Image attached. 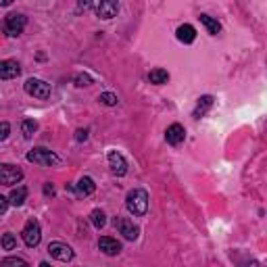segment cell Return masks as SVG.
Returning a JSON list of instances; mask_svg holds the SVG:
<instances>
[{"label": "cell", "instance_id": "6da1fadb", "mask_svg": "<svg viewBox=\"0 0 267 267\" xmlns=\"http://www.w3.org/2000/svg\"><path fill=\"white\" fill-rule=\"evenodd\" d=\"M125 207H128V211L132 215L142 217L148 211V194H146V190H142V188H134V190H130L128 196H125Z\"/></svg>", "mask_w": 267, "mask_h": 267}, {"label": "cell", "instance_id": "7a4b0ae2", "mask_svg": "<svg viewBox=\"0 0 267 267\" xmlns=\"http://www.w3.org/2000/svg\"><path fill=\"white\" fill-rule=\"evenodd\" d=\"M25 25H27V17H25V15L11 13V15H6V19H4V34L11 36V38H17V36L23 34Z\"/></svg>", "mask_w": 267, "mask_h": 267}, {"label": "cell", "instance_id": "3957f363", "mask_svg": "<svg viewBox=\"0 0 267 267\" xmlns=\"http://www.w3.org/2000/svg\"><path fill=\"white\" fill-rule=\"evenodd\" d=\"M27 161L29 163H36V165H42V167H50V165H59L61 159L52 151L48 148H34V151L27 153Z\"/></svg>", "mask_w": 267, "mask_h": 267}, {"label": "cell", "instance_id": "277c9868", "mask_svg": "<svg viewBox=\"0 0 267 267\" xmlns=\"http://www.w3.org/2000/svg\"><path fill=\"white\" fill-rule=\"evenodd\" d=\"M25 92L29 94V96H34V98H40V100H46V98H50V84H46L44 80H38V77H29V80L25 82Z\"/></svg>", "mask_w": 267, "mask_h": 267}, {"label": "cell", "instance_id": "5b68a950", "mask_svg": "<svg viewBox=\"0 0 267 267\" xmlns=\"http://www.w3.org/2000/svg\"><path fill=\"white\" fill-rule=\"evenodd\" d=\"M21 236H23V242L29 246V248H34L40 245V240H42V230H40V223L36 222V219H29V222L25 223V227H23V232H21Z\"/></svg>", "mask_w": 267, "mask_h": 267}, {"label": "cell", "instance_id": "8992f818", "mask_svg": "<svg viewBox=\"0 0 267 267\" xmlns=\"http://www.w3.org/2000/svg\"><path fill=\"white\" fill-rule=\"evenodd\" d=\"M21 179H23V171L17 165H11V163L0 165V184L13 186V184H19Z\"/></svg>", "mask_w": 267, "mask_h": 267}, {"label": "cell", "instance_id": "52a82bcc", "mask_svg": "<svg viewBox=\"0 0 267 267\" xmlns=\"http://www.w3.org/2000/svg\"><path fill=\"white\" fill-rule=\"evenodd\" d=\"M48 253L52 259H57V261H71L73 259V250L69 245H65V242H50L48 245Z\"/></svg>", "mask_w": 267, "mask_h": 267}, {"label": "cell", "instance_id": "ba28073f", "mask_svg": "<svg viewBox=\"0 0 267 267\" xmlns=\"http://www.w3.org/2000/svg\"><path fill=\"white\" fill-rule=\"evenodd\" d=\"M109 167H111V171L115 176H125L128 174V161L123 159V155H119L117 151H111L109 153Z\"/></svg>", "mask_w": 267, "mask_h": 267}, {"label": "cell", "instance_id": "9c48e42d", "mask_svg": "<svg viewBox=\"0 0 267 267\" xmlns=\"http://www.w3.org/2000/svg\"><path fill=\"white\" fill-rule=\"evenodd\" d=\"M117 11H119L117 0H100L98 6H96V15H98L100 19H105V21L113 19L115 15H117Z\"/></svg>", "mask_w": 267, "mask_h": 267}, {"label": "cell", "instance_id": "30bf717a", "mask_svg": "<svg viewBox=\"0 0 267 267\" xmlns=\"http://www.w3.org/2000/svg\"><path fill=\"white\" fill-rule=\"evenodd\" d=\"M115 227L119 230V234H123L125 240H136L138 238V225H134V222H130V219H115Z\"/></svg>", "mask_w": 267, "mask_h": 267}, {"label": "cell", "instance_id": "8fae6325", "mask_svg": "<svg viewBox=\"0 0 267 267\" xmlns=\"http://www.w3.org/2000/svg\"><path fill=\"white\" fill-rule=\"evenodd\" d=\"M21 75V65L17 61H0V80H15Z\"/></svg>", "mask_w": 267, "mask_h": 267}, {"label": "cell", "instance_id": "7c38bea8", "mask_svg": "<svg viewBox=\"0 0 267 267\" xmlns=\"http://www.w3.org/2000/svg\"><path fill=\"white\" fill-rule=\"evenodd\" d=\"M184 138H186V130L179 123H171L167 132H165V140H167L171 146H179L184 142Z\"/></svg>", "mask_w": 267, "mask_h": 267}, {"label": "cell", "instance_id": "4fadbf2b", "mask_svg": "<svg viewBox=\"0 0 267 267\" xmlns=\"http://www.w3.org/2000/svg\"><path fill=\"white\" fill-rule=\"evenodd\" d=\"M98 248L103 250L105 255H109V257H115V255L121 253V245L115 238H111V236H103V238H100L98 240Z\"/></svg>", "mask_w": 267, "mask_h": 267}, {"label": "cell", "instance_id": "5bb4252c", "mask_svg": "<svg viewBox=\"0 0 267 267\" xmlns=\"http://www.w3.org/2000/svg\"><path fill=\"white\" fill-rule=\"evenodd\" d=\"M178 40L184 42V44H192L196 40V29L192 25H188V23H184V25H179L178 31H176Z\"/></svg>", "mask_w": 267, "mask_h": 267}, {"label": "cell", "instance_id": "9a60e30c", "mask_svg": "<svg viewBox=\"0 0 267 267\" xmlns=\"http://www.w3.org/2000/svg\"><path fill=\"white\" fill-rule=\"evenodd\" d=\"M25 199H27V188L25 186H17V188H13L11 194H9V205L21 207L23 202H25Z\"/></svg>", "mask_w": 267, "mask_h": 267}, {"label": "cell", "instance_id": "2e32d148", "mask_svg": "<svg viewBox=\"0 0 267 267\" xmlns=\"http://www.w3.org/2000/svg\"><path fill=\"white\" fill-rule=\"evenodd\" d=\"M94 190H96V184H94L92 178H82L80 182L75 184V192L80 196H90Z\"/></svg>", "mask_w": 267, "mask_h": 267}, {"label": "cell", "instance_id": "e0dca14e", "mask_svg": "<svg viewBox=\"0 0 267 267\" xmlns=\"http://www.w3.org/2000/svg\"><path fill=\"white\" fill-rule=\"evenodd\" d=\"M211 107H213V96H200L199 105H196V109H194V117H196V119H200V117L205 115Z\"/></svg>", "mask_w": 267, "mask_h": 267}, {"label": "cell", "instance_id": "ac0fdd59", "mask_svg": "<svg viewBox=\"0 0 267 267\" xmlns=\"http://www.w3.org/2000/svg\"><path fill=\"white\" fill-rule=\"evenodd\" d=\"M199 19H200V23H202V25L207 27V31H209L211 36H217L219 31H222V25H219V21H217V19L209 17V15H200Z\"/></svg>", "mask_w": 267, "mask_h": 267}, {"label": "cell", "instance_id": "d6986e66", "mask_svg": "<svg viewBox=\"0 0 267 267\" xmlns=\"http://www.w3.org/2000/svg\"><path fill=\"white\" fill-rule=\"evenodd\" d=\"M148 80H151V84L163 86V84H167V80H169V73L165 71V69H153V71L148 73Z\"/></svg>", "mask_w": 267, "mask_h": 267}, {"label": "cell", "instance_id": "ffe728a7", "mask_svg": "<svg viewBox=\"0 0 267 267\" xmlns=\"http://www.w3.org/2000/svg\"><path fill=\"white\" fill-rule=\"evenodd\" d=\"M90 222H92L94 227H98V230H100V227H105V223H107V215L100 209H94L90 213Z\"/></svg>", "mask_w": 267, "mask_h": 267}, {"label": "cell", "instance_id": "44dd1931", "mask_svg": "<svg viewBox=\"0 0 267 267\" xmlns=\"http://www.w3.org/2000/svg\"><path fill=\"white\" fill-rule=\"evenodd\" d=\"M36 130H38V123H36L34 119H25V121L21 123V132H23V136H25L27 140H29L31 136H34Z\"/></svg>", "mask_w": 267, "mask_h": 267}, {"label": "cell", "instance_id": "7402d4cb", "mask_svg": "<svg viewBox=\"0 0 267 267\" xmlns=\"http://www.w3.org/2000/svg\"><path fill=\"white\" fill-rule=\"evenodd\" d=\"M98 100H100L103 105H107V107H115L117 103H119V100H117V96H115L113 92H103V94L98 96Z\"/></svg>", "mask_w": 267, "mask_h": 267}, {"label": "cell", "instance_id": "603a6c76", "mask_svg": "<svg viewBox=\"0 0 267 267\" xmlns=\"http://www.w3.org/2000/svg\"><path fill=\"white\" fill-rule=\"evenodd\" d=\"M15 246H17V238H15L11 232H6L4 236H2V248L4 250H13Z\"/></svg>", "mask_w": 267, "mask_h": 267}, {"label": "cell", "instance_id": "cb8c5ba5", "mask_svg": "<svg viewBox=\"0 0 267 267\" xmlns=\"http://www.w3.org/2000/svg\"><path fill=\"white\" fill-rule=\"evenodd\" d=\"M75 86H80V88H84V86H92V77L86 75V73L75 75Z\"/></svg>", "mask_w": 267, "mask_h": 267}, {"label": "cell", "instance_id": "d4e9b609", "mask_svg": "<svg viewBox=\"0 0 267 267\" xmlns=\"http://www.w3.org/2000/svg\"><path fill=\"white\" fill-rule=\"evenodd\" d=\"M2 265H21V267H25L27 261L25 259H21V257H6L2 261Z\"/></svg>", "mask_w": 267, "mask_h": 267}, {"label": "cell", "instance_id": "484cf974", "mask_svg": "<svg viewBox=\"0 0 267 267\" xmlns=\"http://www.w3.org/2000/svg\"><path fill=\"white\" fill-rule=\"evenodd\" d=\"M92 9V0H77V13H86Z\"/></svg>", "mask_w": 267, "mask_h": 267}, {"label": "cell", "instance_id": "4316f807", "mask_svg": "<svg viewBox=\"0 0 267 267\" xmlns=\"http://www.w3.org/2000/svg\"><path fill=\"white\" fill-rule=\"evenodd\" d=\"M9 132H11V125H9V123H6V121L0 123V142L9 138Z\"/></svg>", "mask_w": 267, "mask_h": 267}, {"label": "cell", "instance_id": "83f0119b", "mask_svg": "<svg viewBox=\"0 0 267 267\" xmlns=\"http://www.w3.org/2000/svg\"><path fill=\"white\" fill-rule=\"evenodd\" d=\"M6 209H9V199L0 194V215H2V213H6Z\"/></svg>", "mask_w": 267, "mask_h": 267}, {"label": "cell", "instance_id": "f1b7e54d", "mask_svg": "<svg viewBox=\"0 0 267 267\" xmlns=\"http://www.w3.org/2000/svg\"><path fill=\"white\" fill-rule=\"evenodd\" d=\"M75 140H77V142H84V140H88V130H77V132H75Z\"/></svg>", "mask_w": 267, "mask_h": 267}, {"label": "cell", "instance_id": "f546056e", "mask_svg": "<svg viewBox=\"0 0 267 267\" xmlns=\"http://www.w3.org/2000/svg\"><path fill=\"white\" fill-rule=\"evenodd\" d=\"M44 194H46V196H52V194H54L52 184H44Z\"/></svg>", "mask_w": 267, "mask_h": 267}, {"label": "cell", "instance_id": "4dcf8cb0", "mask_svg": "<svg viewBox=\"0 0 267 267\" xmlns=\"http://www.w3.org/2000/svg\"><path fill=\"white\" fill-rule=\"evenodd\" d=\"M13 2V0H0V6H9Z\"/></svg>", "mask_w": 267, "mask_h": 267}]
</instances>
